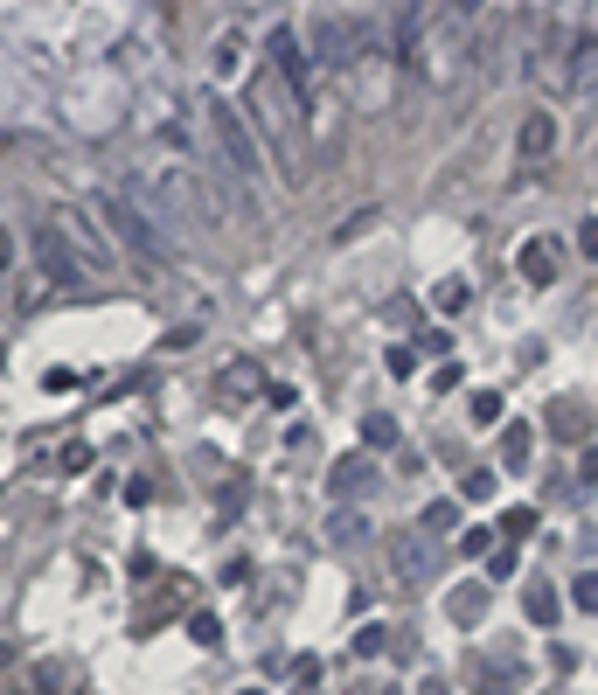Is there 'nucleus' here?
I'll list each match as a JSON object with an SVG mask.
<instances>
[{
    "label": "nucleus",
    "mask_w": 598,
    "mask_h": 695,
    "mask_svg": "<svg viewBox=\"0 0 598 695\" xmlns=\"http://www.w3.org/2000/svg\"><path fill=\"white\" fill-rule=\"evenodd\" d=\"M7 272H14V237H7V223H0V292H7Z\"/></svg>",
    "instance_id": "obj_27"
},
{
    "label": "nucleus",
    "mask_w": 598,
    "mask_h": 695,
    "mask_svg": "<svg viewBox=\"0 0 598 695\" xmlns=\"http://www.w3.org/2000/svg\"><path fill=\"white\" fill-rule=\"evenodd\" d=\"M564 84H571V91H592L598 84V28L571 42V77H564Z\"/></svg>",
    "instance_id": "obj_9"
},
{
    "label": "nucleus",
    "mask_w": 598,
    "mask_h": 695,
    "mask_svg": "<svg viewBox=\"0 0 598 695\" xmlns=\"http://www.w3.org/2000/svg\"><path fill=\"white\" fill-rule=\"evenodd\" d=\"M578 244H585V251H592V258H598V216H592V223H585V230H578Z\"/></svg>",
    "instance_id": "obj_28"
},
{
    "label": "nucleus",
    "mask_w": 598,
    "mask_h": 695,
    "mask_svg": "<svg viewBox=\"0 0 598 695\" xmlns=\"http://www.w3.org/2000/svg\"><path fill=\"white\" fill-rule=\"evenodd\" d=\"M369 480H376V459H369V452L334 459V494H369Z\"/></svg>",
    "instance_id": "obj_8"
},
{
    "label": "nucleus",
    "mask_w": 598,
    "mask_h": 695,
    "mask_svg": "<svg viewBox=\"0 0 598 695\" xmlns=\"http://www.w3.org/2000/svg\"><path fill=\"white\" fill-rule=\"evenodd\" d=\"M446 605H452V619H459V626H480V619H487V584H459Z\"/></svg>",
    "instance_id": "obj_11"
},
{
    "label": "nucleus",
    "mask_w": 598,
    "mask_h": 695,
    "mask_svg": "<svg viewBox=\"0 0 598 695\" xmlns=\"http://www.w3.org/2000/svg\"><path fill=\"white\" fill-rule=\"evenodd\" d=\"M369 49H376L369 42V14H334V7L313 14V63L320 70H355Z\"/></svg>",
    "instance_id": "obj_4"
},
{
    "label": "nucleus",
    "mask_w": 598,
    "mask_h": 695,
    "mask_svg": "<svg viewBox=\"0 0 598 695\" xmlns=\"http://www.w3.org/2000/svg\"><path fill=\"white\" fill-rule=\"evenodd\" d=\"M529 445H536V438H529V424H508V431H501V459H508V473H522V466H529Z\"/></svg>",
    "instance_id": "obj_12"
},
{
    "label": "nucleus",
    "mask_w": 598,
    "mask_h": 695,
    "mask_svg": "<svg viewBox=\"0 0 598 695\" xmlns=\"http://www.w3.org/2000/svg\"><path fill=\"white\" fill-rule=\"evenodd\" d=\"M390 570H397V584H432L446 570V543H432V529H411L390 543Z\"/></svg>",
    "instance_id": "obj_6"
},
{
    "label": "nucleus",
    "mask_w": 598,
    "mask_h": 695,
    "mask_svg": "<svg viewBox=\"0 0 598 695\" xmlns=\"http://www.w3.org/2000/svg\"><path fill=\"white\" fill-rule=\"evenodd\" d=\"M522 536H536V508H508V515H501V543L515 550Z\"/></svg>",
    "instance_id": "obj_14"
},
{
    "label": "nucleus",
    "mask_w": 598,
    "mask_h": 695,
    "mask_svg": "<svg viewBox=\"0 0 598 695\" xmlns=\"http://www.w3.org/2000/svg\"><path fill=\"white\" fill-rule=\"evenodd\" d=\"M529 619L536 626H557V591L550 584H529Z\"/></svg>",
    "instance_id": "obj_16"
},
{
    "label": "nucleus",
    "mask_w": 598,
    "mask_h": 695,
    "mask_svg": "<svg viewBox=\"0 0 598 695\" xmlns=\"http://www.w3.org/2000/svg\"><path fill=\"white\" fill-rule=\"evenodd\" d=\"M452 550H459V556H494V536H487V529H466Z\"/></svg>",
    "instance_id": "obj_20"
},
{
    "label": "nucleus",
    "mask_w": 598,
    "mask_h": 695,
    "mask_svg": "<svg viewBox=\"0 0 598 695\" xmlns=\"http://www.w3.org/2000/svg\"><path fill=\"white\" fill-rule=\"evenodd\" d=\"M425 529H432V536L452 529V501H432V508H425Z\"/></svg>",
    "instance_id": "obj_25"
},
{
    "label": "nucleus",
    "mask_w": 598,
    "mask_h": 695,
    "mask_svg": "<svg viewBox=\"0 0 598 695\" xmlns=\"http://www.w3.org/2000/svg\"><path fill=\"white\" fill-rule=\"evenodd\" d=\"M578 605H585V612H598V570H585V577H578Z\"/></svg>",
    "instance_id": "obj_26"
},
{
    "label": "nucleus",
    "mask_w": 598,
    "mask_h": 695,
    "mask_svg": "<svg viewBox=\"0 0 598 695\" xmlns=\"http://www.w3.org/2000/svg\"><path fill=\"white\" fill-rule=\"evenodd\" d=\"M244 695H265V689H244Z\"/></svg>",
    "instance_id": "obj_29"
},
{
    "label": "nucleus",
    "mask_w": 598,
    "mask_h": 695,
    "mask_svg": "<svg viewBox=\"0 0 598 695\" xmlns=\"http://www.w3.org/2000/svg\"><path fill=\"white\" fill-rule=\"evenodd\" d=\"M28 237H35V265H42V278H49V285H63V292L91 285V258L63 237V223H56V216H42Z\"/></svg>",
    "instance_id": "obj_5"
},
{
    "label": "nucleus",
    "mask_w": 598,
    "mask_h": 695,
    "mask_svg": "<svg viewBox=\"0 0 598 695\" xmlns=\"http://www.w3.org/2000/svg\"><path fill=\"white\" fill-rule=\"evenodd\" d=\"M515 563H522L515 550H494V556H487V577H515Z\"/></svg>",
    "instance_id": "obj_24"
},
{
    "label": "nucleus",
    "mask_w": 598,
    "mask_h": 695,
    "mask_svg": "<svg viewBox=\"0 0 598 695\" xmlns=\"http://www.w3.org/2000/svg\"><path fill=\"white\" fill-rule=\"evenodd\" d=\"M299 112H306V98H299L293 84L279 77V70H258L251 77V91H244V119L265 133V153L293 174V139H299Z\"/></svg>",
    "instance_id": "obj_1"
},
{
    "label": "nucleus",
    "mask_w": 598,
    "mask_h": 695,
    "mask_svg": "<svg viewBox=\"0 0 598 695\" xmlns=\"http://www.w3.org/2000/svg\"><path fill=\"white\" fill-rule=\"evenodd\" d=\"M459 494H466V501H487V494H494V473H487V466H473V473L459 480Z\"/></svg>",
    "instance_id": "obj_17"
},
{
    "label": "nucleus",
    "mask_w": 598,
    "mask_h": 695,
    "mask_svg": "<svg viewBox=\"0 0 598 695\" xmlns=\"http://www.w3.org/2000/svg\"><path fill=\"white\" fill-rule=\"evenodd\" d=\"M473 424H501V397L494 390H473Z\"/></svg>",
    "instance_id": "obj_19"
},
{
    "label": "nucleus",
    "mask_w": 598,
    "mask_h": 695,
    "mask_svg": "<svg viewBox=\"0 0 598 695\" xmlns=\"http://www.w3.org/2000/svg\"><path fill=\"white\" fill-rule=\"evenodd\" d=\"M362 438H369V445L383 452V445H397V424H390V417L376 411V417H369V424H362Z\"/></svg>",
    "instance_id": "obj_18"
},
{
    "label": "nucleus",
    "mask_w": 598,
    "mask_h": 695,
    "mask_svg": "<svg viewBox=\"0 0 598 695\" xmlns=\"http://www.w3.org/2000/svg\"><path fill=\"white\" fill-rule=\"evenodd\" d=\"M550 146H557V119H550V112H529V119H522V153L543 160Z\"/></svg>",
    "instance_id": "obj_10"
},
{
    "label": "nucleus",
    "mask_w": 598,
    "mask_h": 695,
    "mask_svg": "<svg viewBox=\"0 0 598 695\" xmlns=\"http://www.w3.org/2000/svg\"><path fill=\"white\" fill-rule=\"evenodd\" d=\"M383 647H390L383 626H362V633H355V654H383Z\"/></svg>",
    "instance_id": "obj_23"
},
{
    "label": "nucleus",
    "mask_w": 598,
    "mask_h": 695,
    "mask_svg": "<svg viewBox=\"0 0 598 695\" xmlns=\"http://www.w3.org/2000/svg\"><path fill=\"white\" fill-rule=\"evenodd\" d=\"M466 299H473V285H466V278H439V285H432V306H439V313H459Z\"/></svg>",
    "instance_id": "obj_13"
},
{
    "label": "nucleus",
    "mask_w": 598,
    "mask_h": 695,
    "mask_svg": "<svg viewBox=\"0 0 598 695\" xmlns=\"http://www.w3.org/2000/svg\"><path fill=\"white\" fill-rule=\"evenodd\" d=\"M209 133H216V153H223L230 181H258V174H265V146H258V133H251L244 105L209 98Z\"/></svg>",
    "instance_id": "obj_3"
},
{
    "label": "nucleus",
    "mask_w": 598,
    "mask_h": 695,
    "mask_svg": "<svg viewBox=\"0 0 598 695\" xmlns=\"http://www.w3.org/2000/svg\"><path fill=\"white\" fill-rule=\"evenodd\" d=\"M578 404H557V411H550V424H557V438H578Z\"/></svg>",
    "instance_id": "obj_22"
},
{
    "label": "nucleus",
    "mask_w": 598,
    "mask_h": 695,
    "mask_svg": "<svg viewBox=\"0 0 598 695\" xmlns=\"http://www.w3.org/2000/svg\"><path fill=\"white\" fill-rule=\"evenodd\" d=\"M522 278L529 285H550L557 278V237H529L522 244Z\"/></svg>",
    "instance_id": "obj_7"
},
{
    "label": "nucleus",
    "mask_w": 598,
    "mask_h": 695,
    "mask_svg": "<svg viewBox=\"0 0 598 695\" xmlns=\"http://www.w3.org/2000/svg\"><path fill=\"white\" fill-rule=\"evenodd\" d=\"M237 63H244V35L230 28V35H223V49H216V70H237Z\"/></svg>",
    "instance_id": "obj_21"
},
{
    "label": "nucleus",
    "mask_w": 598,
    "mask_h": 695,
    "mask_svg": "<svg viewBox=\"0 0 598 695\" xmlns=\"http://www.w3.org/2000/svg\"><path fill=\"white\" fill-rule=\"evenodd\" d=\"M98 216H105L112 244H119L140 272H160V265H167V237L153 230V209H140L133 195H105V202H98Z\"/></svg>",
    "instance_id": "obj_2"
},
{
    "label": "nucleus",
    "mask_w": 598,
    "mask_h": 695,
    "mask_svg": "<svg viewBox=\"0 0 598 695\" xmlns=\"http://www.w3.org/2000/svg\"><path fill=\"white\" fill-rule=\"evenodd\" d=\"M327 543H369V522L362 515H334L327 522Z\"/></svg>",
    "instance_id": "obj_15"
}]
</instances>
